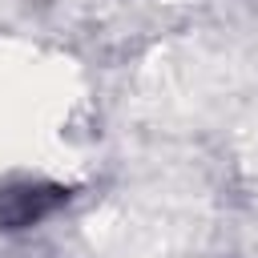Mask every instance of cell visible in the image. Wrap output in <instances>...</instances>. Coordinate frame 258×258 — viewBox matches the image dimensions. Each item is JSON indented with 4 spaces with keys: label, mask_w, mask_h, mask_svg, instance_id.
Returning <instances> with one entry per match:
<instances>
[{
    "label": "cell",
    "mask_w": 258,
    "mask_h": 258,
    "mask_svg": "<svg viewBox=\"0 0 258 258\" xmlns=\"http://www.w3.org/2000/svg\"><path fill=\"white\" fill-rule=\"evenodd\" d=\"M73 189L56 181H12L0 189V230H28L40 226L48 214H56L69 202Z\"/></svg>",
    "instance_id": "obj_1"
}]
</instances>
